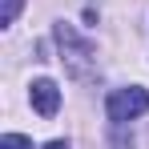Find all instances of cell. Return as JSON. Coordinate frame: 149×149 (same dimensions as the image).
Masks as SVG:
<instances>
[{"instance_id": "3957f363", "label": "cell", "mask_w": 149, "mask_h": 149, "mask_svg": "<svg viewBox=\"0 0 149 149\" xmlns=\"http://www.w3.org/2000/svg\"><path fill=\"white\" fill-rule=\"evenodd\" d=\"M32 105H36L40 117H56V109H61V89H56L52 81H32Z\"/></svg>"}, {"instance_id": "277c9868", "label": "cell", "mask_w": 149, "mask_h": 149, "mask_svg": "<svg viewBox=\"0 0 149 149\" xmlns=\"http://www.w3.org/2000/svg\"><path fill=\"white\" fill-rule=\"evenodd\" d=\"M0 149H32V141L20 137V133H4V137H0Z\"/></svg>"}, {"instance_id": "7a4b0ae2", "label": "cell", "mask_w": 149, "mask_h": 149, "mask_svg": "<svg viewBox=\"0 0 149 149\" xmlns=\"http://www.w3.org/2000/svg\"><path fill=\"white\" fill-rule=\"evenodd\" d=\"M109 121H117V125H125V121H133V117H141L149 109V93L141 89V85H133V89H117V93H109Z\"/></svg>"}, {"instance_id": "5b68a950", "label": "cell", "mask_w": 149, "mask_h": 149, "mask_svg": "<svg viewBox=\"0 0 149 149\" xmlns=\"http://www.w3.org/2000/svg\"><path fill=\"white\" fill-rule=\"evenodd\" d=\"M16 12H20V0H4V16H0V20H4V24H12V20H16Z\"/></svg>"}, {"instance_id": "8992f818", "label": "cell", "mask_w": 149, "mask_h": 149, "mask_svg": "<svg viewBox=\"0 0 149 149\" xmlns=\"http://www.w3.org/2000/svg\"><path fill=\"white\" fill-rule=\"evenodd\" d=\"M45 149H69V141H49Z\"/></svg>"}, {"instance_id": "6da1fadb", "label": "cell", "mask_w": 149, "mask_h": 149, "mask_svg": "<svg viewBox=\"0 0 149 149\" xmlns=\"http://www.w3.org/2000/svg\"><path fill=\"white\" fill-rule=\"evenodd\" d=\"M52 36H56V45H61V61H65V69L81 81H89V77H97V56H93V45L89 40H81L73 32V24H61L52 28Z\"/></svg>"}]
</instances>
